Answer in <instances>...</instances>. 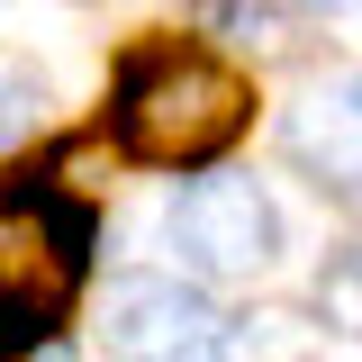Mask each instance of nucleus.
I'll use <instances>...</instances> for the list:
<instances>
[{
	"label": "nucleus",
	"instance_id": "obj_1",
	"mask_svg": "<svg viewBox=\"0 0 362 362\" xmlns=\"http://www.w3.org/2000/svg\"><path fill=\"white\" fill-rule=\"evenodd\" d=\"M254 118V90L235 64L199 45H145L118 73V145L136 163H209Z\"/></svg>",
	"mask_w": 362,
	"mask_h": 362
},
{
	"label": "nucleus",
	"instance_id": "obj_2",
	"mask_svg": "<svg viewBox=\"0 0 362 362\" xmlns=\"http://www.w3.org/2000/svg\"><path fill=\"white\" fill-rule=\"evenodd\" d=\"M90 254V218L54 190H0V354L37 344L64 317Z\"/></svg>",
	"mask_w": 362,
	"mask_h": 362
},
{
	"label": "nucleus",
	"instance_id": "obj_3",
	"mask_svg": "<svg viewBox=\"0 0 362 362\" xmlns=\"http://www.w3.org/2000/svg\"><path fill=\"white\" fill-rule=\"evenodd\" d=\"M163 245L199 281H245V272L272 263L281 218H272L263 181H181L173 199H163Z\"/></svg>",
	"mask_w": 362,
	"mask_h": 362
},
{
	"label": "nucleus",
	"instance_id": "obj_4",
	"mask_svg": "<svg viewBox=\"0 0 362 362\" xmlns=\"http://www.w3.org/2000/svg\"><path fill=\"white\" fill-rule=\"evenodd\" d=\"M218 308L190 281H118L109 290V354L118 362H209L218 354Z\"/></svg>",
	"mask_w": 362,
	"mask_h": 362
},
{
	"label": "nucleus",
	"instance_id": "obj_5",
	"mask_svg": "<svg viewBox=\"0 0 362 362\" xmlns=\"http://www.w3.org/2000/svg\"><path fill=\"white\" fill-rule=\"evenodd\" d=\"M281 145L317 190H362V73L335 82L326 100H308V109H290Z\"/></svg>",
	"mask_w": 362,
	"mask_h": 362
},
{
	"label": "nucleus",
	"instance_id": "obj_6",
	"mask_svg": "<svg viewBox=\"0 0 362 362\" xmlns=\"http://www.w3.org/2000/svg\"><path fill=\"white\" fill-rule=\"evenodd\" d=\"M317 317L335 335H362V245H344L335 263L317 272Z\"/></svg>",
	"mask_w": 362,
	"mask_h": 362
},
{
	"label": "nucleus",
	"instance_id": "obj_7",
	"mask_svg": "<svg viewBox=\"0 0 362 362\" xmlns=\"http://www.w3.org/2000/svg\"><path fill=\"white\" fill-rule=\"evenodd\" d=\"M37 118H45V82L28 73V64H9V54H0V154H9V145H28Z\"/></svg>",
	"mask_w": 362,
	"mask_h": 362
},
{
	"label": "nucleus",
	"instance_id": "obj_8",
	"mask_svg": "<svg viewBox=\"0 0 362 362\" xmlns=\"http://www.w3.org/2000/svg\"><path fill=\"white\" fill-rule=\"evenodd\" d=\"M218 37L254 45V54H281L290 45V18H281V0H218Z\"/></svg>",
	"mask_w": 362,
	"mask_h": 362
},
{
	"label": "nucleus",
	"instance_id": "obj_9",
	"mask_svg": "<svg viewBox=\"0 0 362 362\" xmlns=\"http://www.w3.org/2000/svg\"><path fill=\"white\" fill-rule=\"evenodd\" d=\"M235 362H317V344L290 326V317H254V326L235 335Z\"/></svg>",
	"mask_w": 362,
	"mask_h": 362
},
{
	"label": "nucleus",
	"instance_id": "obj_10",
	"mask_svg": "<svg viewBox=\"0 0 362 362\" xmlns=\"http://www.w3.org/2000/svg\"><path fill=\"white\" fill-rule=\"evenodd\" d=\"M317 9H354V0H317Z\"/></svg>",
	"mask_w": 362,
	"mask_h": 362
}]
</instances>
